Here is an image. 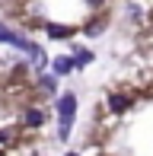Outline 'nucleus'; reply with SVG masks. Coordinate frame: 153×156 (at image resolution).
<instances>
[{"mask_svg": "<svg viewBox=\"0 0 153 156\" xmlns=\"http://www.w3.org/2000/svg\"><path fill=\"white\" fill-rule=\"evenodd\" d=\"M67 156H76V153H67Z\"/></svg>", "mask_w": 153, "mask_h": 156, "instance_id": "1a4fd4ad", "label": "nucleus"}, {"mask_svg": "<svg viewBox=\"0 0 153 156\" xmlns=\"http://www.w3.org/2000/svg\"><path fill=\"white\" fill-rule=\"evenodd\" d=\"M48 35H54V38H67V35H73V29H67V26H48Z\"/></svg>", "mask_w": 153, "mask_h": 156, "instance_id": "20e7f679", "label": "nucleus"}, {"mask_svg": "<svg viewBox=\"0 0 153 156\" xmlns=\"http://www.w3.org/2000/svg\"><path fill=\"white\" fill-rule=\"evenodd\" d=\"M0 41H6V45H16V41H19V35H16V32H10L6 26H0Z\"/></svg>", "mask_w": 153, "mask_h": 156, "instance_id": "39448f33", "label": "nucleus"}, {"mask_svg": "<svg viewBox=\"0 0 153 156\" xmlns=\"http://www.w3.org/2000/svg\"><path fill=\"white\" fill-rule=\"evenodd\" d=\"M70 70H73V58H58V61H54V73H58V76L70 73Z\"/></svg>", "mask_w": 153, "mask_h": 156, "instance_id": "f03ea898", "label": "nucleus"}, {"mask_svg": "<svg viewBox=\"0 0 153 156\" xmlns=\"http://www.w3.org/2000/svg\"><path fill=\"white\" fill-rule=\"evenodd\" d=\"M41 121H45V118H41V112H35V108L26 112V124H29V127H38Z\"/></svg>", "mask_w": 153, "mask_h": 156, "instance_id": "423d86ee", "label": "nucleus"}, {"mask_svg": "<svg viewBox=\"0 0 153 156\" xmlns=\"http://www.w3.org/2000/svg\"><path fill=\"white\" fill-rule=\"evenodd\" d=\"M89 3H102V0H89Z\"/></svg>", "mask_w": 153, "mask_h": 156, "instance_id": "6e6552de", "label": "nucleus"}, {"mask_svg": "<svg viewBox=\"0 0 153 156\" xmlns=\"http://www.w3.org/2000/svg\"><path fill=\"white\" fill-rule=\"evenodd\" d=\"M41 89H48V93H54V80H51V76H41Z\"/></svg>", "mask_w": 153, "mask_h": 156, "instance_id": "0eeeda50", "label": "nucleus"}, {"mask_svg": "<svg viewBox=\"0 0 153 156\" xmlns=\"http://www.w3.org/2000/svg\"><path fill=\"white\" fill-rule=\"evenodd\" d=\"M109 105H112L115 112H124L131 105V99H124V96H109Z\"/></svg>", "mask_w": 153, "mask_h": 156, "instance_id": "7ed1b4c3", "label": "nucleus"}, {"mask_svg": "<svg viewBox=\"0 0 153 156\" xmlns=\"http://www.w3.org/2000/svg\"><path fill=\"white\" fill-rule=\"evenodd\" d=\"M73 112H76V99L70 93H64L58 99V115H61V137L70 134V121H73Z\"/></svg>", "mask_w": 153, "mask_h": 156, "instance_id": "f257e3e1", "label": "nucleus"}]
</instances>
